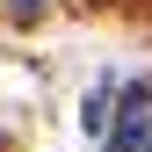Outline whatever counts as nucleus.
Masks as SVG:
<instances>
[{
  "label": "nucleus",
  "instance_id": "1",
  "mask_svg": "<svg viewBox=\"0 0 152 152\" xmlns=\"http://www.w3.org/2000/svg\"><path fill=\"white\" fill-rule=\"evenodd\" d=\"M138 152H152V116H145V138H138Z\"/></svg>",
  "mask_w": 152,
  "mask_h": 152
}]
</instances>
